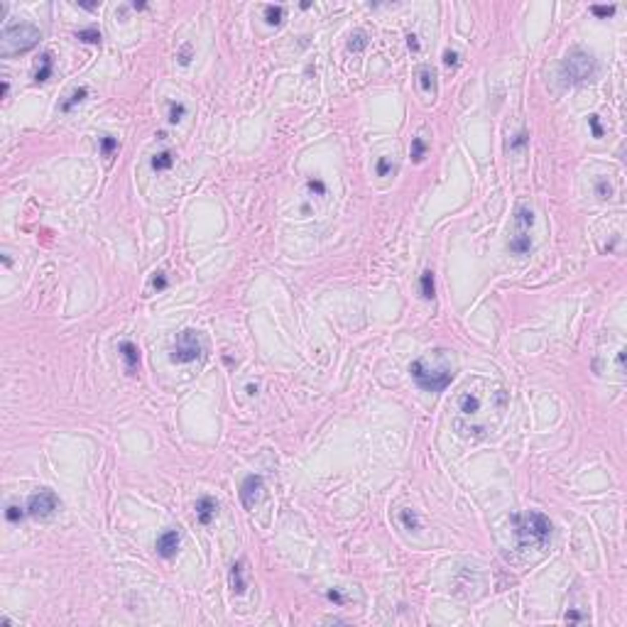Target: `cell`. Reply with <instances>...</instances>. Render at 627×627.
Listing matches in <instances>:
<instances>
[{"label":"cell","mask_w":627,"mask_h":627,"mask_svg":"<svg viewBox=\"0 0 627 627\" xmlns=\"http://www.w3.org/2000/svg\"><path fill=\"white\" fill-rule=\"evenodd\" d=\"M444 64H446L448 69H451V67H458V54H456L453 49H446V52H444Z\"/></svg>","instance_id":"cell-32"},{"label":"cell","mask_w":627,"mask_h":627,"mask_svg":"<svg viewBox=\"0 0 627 627\" xmlns=\"http://www.w3.org/2000/svg\"><path fill=\"white\" fill-rule=\"evenodd\" d=\"M416 76H419V86H422V91L424 93H429V96H436V71L431 67H422L419 71H416Z\"/></svg>","instance_id":"cell-13"},{"label":"cell","mask_w":627,"mask_h":627,"mask_svg":"<svg viewBox=\"0 0 627 627\" xmlns=\"http://www.w3.org/2000/svg\"><path fill=\"white\" fill-rule=\"evenodd\" d=\"M56 510H59V497L52 490H39V493L30 495V500H27V515L37 517V519L52 517Z\"/></svg>","instance_id":"cell-8"},{"label":"cell","mask_w":627,"mask_h":627,"mask_svg":"<svg viewBox=\"0 0 627 627\" xmlns=\"http://www.w3.org/2000/svg\"><path fill=\"white\" fill-rule=\"evenodd\" d=\"M115 147H118V140H115V137H108V135H106V137H101V150H103V155H106V157L111 155Z\"/></svg>","instance_id":"cell-28"},{"label":"cell","mask_w":627,"mask_h":627,"mask_svg":"<svg viewBox=\"0 0 627 627\" xmlns=\"http://www.w3.org/2000/svg\"><path fill=\"white\" fill-rule=\"evenodd\" d=\"M284 20V8L282 5H267L265 8V23L267 25H280Z\"/></svg>","instance_id":"cell-19"},{"label":"cell","mask_w":627,"mask_h":627,"mask_svg":"<svg viewBox=\"0 0 627 627\" xmlns=\"http://www.w3.org/2000/svg\"><path fill=\"white\" fill-rule=\"evenodd\" d=\"M485 387V385H483ZM485 390H478V387H463L461 394L456 397V407H458V416L453 426L458 429L461 436H485V426L480 424V416L488 412H495V414H503L505 404H507V394L505 390H490L488 397L483 394Z\"/></svg>","instance_id":"cell-1"},{"label":"cell","mask_w":627,"mask_h":627,"mask_svg":"<svg viewBox=\"0 0 627 627\" xmlns=\"http://www.w3.org/2000/svg\"><path fill=\"white\" fill-rule=\"evenodd\" d=\"M512 522V532H515L517 547L519 549H541L549 544L551 539V522L547 515H541L537 510L529 512H517L510 517Z\"/></svg>","instance_id":"cell-3"},{"label":"cell","mask_w":627,"mask_h":627,"mask_svg":"<svg viewBox=\"0 0 627 627\" xmlns=\"http://www.w3.org/2000/svg\"><path fill=\"white\" fill-rule=\"evenodd\" d=\"M532 228H534V211L529 206H519L512 218V231H510V240L507 247L515 255H527L532 250Z\"/></svg>","instance_id":"cell-6"},{"label":"cell","mask_w":627,"mask_h":627,"mask_svg":"<svg viewBox=\"0 0 627 627\" xmlns=\"http://www.w3.org/2000/svg\"><path fill=\"white\" fill-rule=\"evenodd\" d=\"M617 368H620V372L625 370V350H620V353H617Z\"/></svg>","instance_id":"cell-38"},{"label":"cell","mask_w":627,"mask_h":627,"mask_svg":"<svg viewBox=\"0 0 627 627\" xmlns=\"http://www.w3.org/2000/svg\"><path fill=\"white\" fill-rule=\"evenodd\" d=\"M86 96H89V89H86V86H81V89H76V91H74V93H71V98H69V101H64V103H61V111H64V113H67V111H71V108H74L76 103H81V101H83Z\"/></svg>","instance_id":"cell-22"},{"label":"cell","mask_w":627,"mask_h":627,"mask_svg":"<svg viewBox=\"0 0 627 627\" xmlns=\"http://www.w3.org/2000/svg\"><path fill=\"white\" fill-rule=\"evenodd\" d=\"M201 353H203L201 336L194 328L181 331L179 336H177V341H174V346H172V360L174 363H191V360L199 358Z\"/></svg>","instance_id":"cell-7"},{"label":"cell","mask_w":627,"mask_h":627,"mask_svg":"<svg viewBox=\"0 0 627 627\" xmlns=\"http://www.w3.org/2000/svg\"><path fill=\"white\" fill-rule=\"evenodd\" d=\"M118 350H120V358L125 360L128 375H135L137 368H140V348L135 346L133 341H123V343L118 346Z\"/></svg>","instance_id":"cell-11"},{"label":"cell","mask_w":627,"mask_h":627,"mask_svg":"<svg viewBox=\"0 0 627 627\" xmlns=\"http://www.w3.org/2000/svg\"><path fill=\"white\" fill-rule=\"evenodd\" d=\"M409 375L426 392H444L456 378V360L446 348H436L429 356L416 358L409 365Z\"/></svg>","instance_id":"cell-2"},{"label":"cell","mask_w":627,"mask_h":627,"mask_svg":"<svg viewBox=\"0 0 627 627\" xmlns=\"http://www.w3.org/2000/svg\"><path fill=\"white\" fill-rule=\"evenodd\" d=\"M365 47H368V34L360 32V30L350 34V42H348V49H350V52H363Z\"/></svg>","instance_id":"cell-21"},{"label":"cell","mask_w":627,"mask_h":627,"mask_svg":"<svg viewBox=\"0 0 627 627\" xmlns=\"http://www.w3.org/2000/svg\"><path fill=\"white\" fill-rule=\"evenodd\" d=\"M42 32L30 23H17V25H5L3 27V47H0V54L10 56V54H20V52H30L39 45Z\"/></svg>","instance_id":"cell-4"},{"label":"cell","mask_w":627,"mask_h":627,"mask_svg":"<svg viewBox=\"0 0 627 627\" xmlns=\"http://www.w3.org/2000/svg\"><path fill=\"white\" fill-rule=\"evenodd\" d=\"M228 581H231V591H233L235 595H243L247 591V583H245V578H243V561H238V563L231 566Z\"/></svg>","instance_id":"cell-14"},{"label":"cell","mask_w":627,"mask_h":627,"mask_svg":"<svg viewBox=\"0 0 627 627\" xmlns=\"http://www.w3.org/2000/svg\"><path fill=\"white\" fill-rule=\"evenodd\" d=\"M563 620H566V622H586V615H581L578 610H569V613L563 615Z\"/></svg>","instance_id":"cell-35"},{"label":"cell","mask_w":627,"mask_h":627,"mask_svg":"<svg viewBox=\"0 0 627 627\" xmlns=\"http://www.w3.org/2000/svg\"><path fill=\"white\" fill-rule=\"evenodd\" d=\"M588 125H591V133H593V137H603V128H600L598 115H588Z\"/></svg>","instance_id":"cell-30"},{"label":"cell","mask_w":627,"mask_h":627,"mask_svg":"<svg viewBox=\"0 0 627 627\" xmlns=\"http://www.w3.org/2000/svg\"><path fill=\"white\" fill-rule=\"evenodd\" d=\"M260 495H262V478L260 475H247L245 480H243V485H240V500H243V505H245L247 510L255 507Z\"/></svg>","instance_id":"cell-10"},{"label":"cell","mask_w":627,"mask_h":627,"mask_svg":"<svg viewBox=\"0 0 627 627\" xmlns=\"http://www.w3.org/2000/svg\"><path fill=\"white\" fill-rule=\"evenodd\" d=\"M25 515H27V507H20V505H8V510H5V519H8L10 525L23 522Z\"/></svg>","instance_id":"cell-20"},{"label":"cell","mask_w":627,"mask_h":627,"mask_svg":"<svg viewBox=\"0 0 627 627\" xmlns=\"http://www.w3.org/2000/svg\"><path fill=\"white\" fill-rule=\"evenodd\" d=\"M172 164H174V157H172L169 150H162V152H157V155L152 157V169H155V172H164V169H169Z\"/></svg>","instance_id":"cell-16"},{"label":"cell","mask_w":627,"mask_h":627,"mask_svg":"<svg viewBox=\"0 0 627 627\" xmlns=\"http://www.w3.org/2000/svg\"><path fill=\"white\" fill-rule=\"evenodd\" d=\"M424 152H426L424 140H422V137H414V140H412V159H414V162H422V159H424Z\"/></svg>","instance_id":"cell-25"},{"label":"cell","mask_w":627,"mask_h":627,"mask_svg":"<svg viewBox=\"0 0 627 627\" xmlns=\"http://www.w3.org/2000/svg\"><path fill=\"white\" fill-rule=\"evenodd\" d=\"M216 512H218V503L211 500V497H201V500L196 503V517H199L201 525H211V519L216 517Z\"/></svg>","instance_id":"cell-12"},{"label":"cell","mask_w":627,"mask_h":627,"mask_svg":"<svg viewBox=\"0 0 627 627\" xmlns=\"http://www.w3.org/2000/svg\"><path fill=\"white\" fill-rule=\"evenodd\" d=\"M152 287H155V289H164V287H167V277H164V272H155V277H152Z\"/></svg>","instance_id":"cell-34"},{"label":"cell","mask_w":627,"mask_h":627,"mask_svg":"<svg viewBox=\"0 0 627 627\" xmlns=\"http://www.w3.org/2000/svg\"><path fill=\"white\" fill-rule=\"evenodd\" d=\"M184 113H186V106L184 103H169V123H179L181 118H184Z\"/></svg>","instance_id":"cell-24"},{"label":"cell","mask_w":627,"mask_h":627,"mask_svg":"<svg viewBox=\"0 0 627 627\" xmlns=\"http://www.w3.org/2000/svg\"><path fill=\"white\" fill-rule=\"evenodd\" d=\"M407 45L412 52H419V42H416V34H407Z\"/></svg>","instance_id":"cell-37"},{"label":"cell","mask_w":627,"mask_h":627,"mask_svg":"<svg viewBox=\"0 0 627 627\" xmlns=\"http://www.w3.org/2000/svg\"><path fill=\"white\" fill-rule=\"evenodd\" d=\"M177 59H179L181 67H186L191 61V45H181L179 47V54H177Z\"/></svg>","instance_id":"cell-29"},{"label":"cell","mask_w":627,"mask_h":627,"mask_svg":"<svg viewBox=\"0 0 627 627\" xmlns=\"http://www.w3.org/2000/svg\"><path fill=\"white\" fill-rule=\"evenodd\" d=\"M76 39H81V42H89V45H101V32H98L96 27H89V30H78V32H76Z\"/></svg>","instance_id":"cell-23"},{"label":"cell","mask_w":627,"mask_h":627,"mask_svg":"<svg viewBox=\"0 0 627 627\" xmlns=\"http://www.w3.org/2000/svg\"><path fill=\"white\" fill-rule=\"evenodd\" d=\"M400 522L404 525V529L419 532V517H416L414 510H400Z\"/></svg>","instance_id":"cell-18"},{"label":"cell","mask_w":627,"mask_h":627,"mask_svg":"<svg viewBox=\"0 0 627 627\" xmlns=\"http://www.w3.org/2000/svg\"><path fill=\"white\" fill-rule=\"evenodd\" d=\"M595 74H598V61L593 59V54L583 52L581 47H573L561 64V78L566 83H586L593 81Z\"/></svg>","instance_id":"cell-5"},{"label":"cell","mask_w":627,"mask_h":627,"mask_svg":"<svg viewBox=\"0 0 627 627\" xmlns=\"http://www.w3.org/2000/svg\"><path fill=\"white\" fill-rule=\"evenodd\" d=\"M52 67H54V61H52V54H42V59H39V69H37V74H34V81H47V78L52 76Z\"/></svg>","instance_id":"cell-17"},{"label":"cell","mask_w":627,"mask_h":627,"mask_svg":"<svg viewBox=\"0 0 627 627\" xmlns=\"http://www.w3.org/2000/svg\"><path fill=\"white\" fill-rule=\"evenodd\" d=\"M8 93H10V83H8V78H3V96L8 98Z\"/></svg>","instance_id":"cell-40"},{"label":"cell","mask_w":627,"mask_h":627,"mask_svg":"<svg viewBox=\"0 0 627 627\" xmlns=\"http://www.w3.org/2000/svg\"><path fill=\"white\" fill-rule=\"evenodd\" d=\"M309 191H311V194H319V196H324V194H326L324 181H321V179H309Z\"/></svg>","instance_id":"cell-33"},{"label":"cell","mask_w":627,"mask_h":627,"mask_svg":"<svg viewBox=\"0 0 627 627\" xmlns=\"http://www.w3.org/2000/svg\"><path fill=\"white\" fill-rule=\"evenodd\" d=\"M591 12L598 17H610V15H615V5H593Z\"/></svg>","instance_id":"cell-27"},{"label":"cell","mask_w":627,"mask_h":627,"mask_svg":"<svg viewBox=\"0 0 627 627\" xmlns=\"http://www.w3.org/2000/svg\"><path fill=\"white\" fill-rule=\"evenodd\" d=\"M419 284H422V297H424V299H434L436 287H434V272H431V269H424V272H422Z\"/></svg>","instance_id":"cell-15"},{"label":"cell","mask_w":627,"mask_h":627,"mask_svg":"<svg viewBox=\"0 0 627 627\" xmlns=\"http://www.w3.org/2000/svg\"><path fill=\"white\" fill-rule=\"evenodd\" d=\"M527 140H529V137H527V133H519V135H517V140H515V142H512L510 147H512V150H519V147H522V145L527 142Z\"/></svg>","instance_id":"cell-36"},{"label":"cell","mask_w":627,"mask_h":627,"mask_svg":"<svg viewBox=\"0 0 627 627\" xmlns=\"http://www.w3.org/2000/svg\"><path fill=\"white\" fill-rule=\"evenodd\" d=\"M595 194H598L600 199H610V196H613V186H610L605 179H598V184H595Z\"/></svg>","instance_id":"cell-26"},{"label":"cell","mask_w":627,"mask_h":627,"mask_svg":"<svg viewBox=\"0 0 627 627\" xmlns=\"http://www.w3.org/2000/svg\"><path fill=\"white\" fill-rule=\"evenodd\" d=\"M179 544H181L179 529H167L162 537L157 539V554L162 559H174L177 551H179Z\"/></svg>","instance_id":"cell-9"},{"label":"cell","mask_w":627,"mask_h":627,"mask_svg":"<svg viewBox=\"0 0 627 627\" xmlns=\"http://www.w3.org/2000/svg\"><path fill=\"white\" fill-rule=\"evenodd\" d=\"M390 172H392L390 159H387V157H380V159H378V174H380V177H387Z\"/></svg>","instance_id":"cell-31"},{"label":"cell","mask_w":627,"mask_h":627,"mask_svg":"<svg viewBox=\"0 0 627 627\" xmlns=\"http://www.w3.org/2000/svg\"><path fill=\"white\" fill-rule=\"evenodd\" d=\"M81 8H86V10H96L98 8V3H78Z\"/></svg>","instance_id":"cell-39"}]
</instances>
